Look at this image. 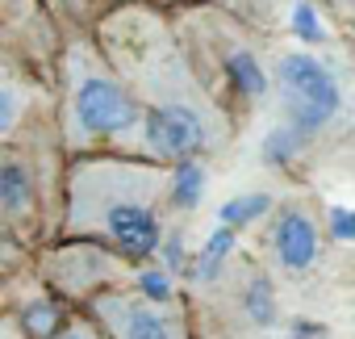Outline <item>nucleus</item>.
Returning a JSON list of instances; mask_svg holds the SVG:
<instances>
[{"label":"nucleus","instance_id":"14","mask_svg":"<svg viewBox=\"0 0 355 339\" xmlns=\"http://www.w3.org/2000/svg\"><path fill=\"white\" fill-rule=\"evenodd\" d=\"M330 231H334V239H355V214L351 210H330Z\"/></svg>","mask_w":355,"mask_h":339},{"label":"nucleus","instance_id":"7","mask_svg":"<svg viewBox=\"0 0 355 339\" xmlns=\"http://www.w3.org/2000/svg\"><path fill=\"white\" fill-rule=\"evenodd\" d=\"M268 272L284 285H305L318 276L322 268V256H326V235H322V222L318 214L305 206V201H288L272 214L268 222Z\"/></svg>","mask_w":355,"mask_h":339},{"label":"nucleus","instance_id":"13","mask_svg":"<svg viewBox=\"0 0 355 339\" xmlns=\"http://www.w3.org/2000/svg\"><path fill=\"white\" fill-rule=\"evenodd\" d=\"M0 339H38V335L21 322V314H17V310H9V314H5V322H0Z\"/></svg>","mask_w":355,"mask_h":339},{"label":"nucleus","instance_id":"8","mask_svg":"<svg viewBox=\"0 0 355 339\" xmlns=\"http://www.w3.org/2000/svg\"><path fill=\"white\" fill-rule=\"evenodd\" d=\"M0 210H5L9 231L38 226V185L17 155H5V163H0Z\"/></svg>","mask_w":355,"mask_h":339},{"label":"nucleus","instance_id":"12","mask_svg":"<svg viewBox=\"0 0 355 339\" xmlns=\"http://www.w3.org/2000/svg\"><path fill=\"white\" fill-rule=\"evenodd\" d=\"M293 30H297L301 42H322V22H318L313 5H297L293 9Z\"/></svg>","mask_w":355,"mask_h":339},{"label":"nucleus","instance_id":"10","mask_svg":"<svg viewBox=\"0 0 355 339\" xmlns=\"http://www.w3.org/2000/svg\"><path fill=\"white\" fill-rule=\"evenodd\" d=\"M46 339H109V335L101 331V322H96L88 310H71Z\"/></svg>","mask_w":355,"mask_h":339},{"label":"nucleus","instance_id":"1","mask_svg":"<svg viewBox=\"0 0 355 339\" xmlns=\"http://www.w3.org/2000/svg\"><path fill=\"white\" fill-rule=\"evenodd\" d=\"M175 201V172L142 155H76L63 181V239H84L142 264L163 243V214Z\"/></svg>","mask_w":355,"mask_h":339},{"label":"nucleus","instance_id":"3","mask_svg":"<svg viewBox=\"0 0 355 339\" xmlns=\"http://www.w3.org/2000/svg\"><path fill=\"white\" fill-rule=\"evenodd\" d=\"M59 134L71 155H101V147L146 134V109L121 72L92 47H67L63 63Z\"/></svg>","mask_w":355,"mask_h":339},{"label":"nucleus","instance_id":"11","mask_svg":"<svg viewBox=\"0 0 355 339\" xmlns=\"http://www.w3.org/2000/svg\"><path fill=\"white\" fill-rule=\"evenodd\" d=\"M259 339H330V331L322 322H313V318H284L276 331H268Z\"/></svg>","mask_w":355,"mask_h":339},{"label":"nucleus","instance_id":"5","mask_svg":"<svg viewBox=\"0 0 355 339\" xmlns=\"http://www.w3.org/2000/svg\"><path fill=\"white\" fill-rule=\"evenodd\" d=\"M130 272H134L130 260H121L117 251L101 243H84V239H59L55 247L38 256V281L67 310H84L105 289L130 285Z\"/></svg>","mask_w":355,"mask_h":339},{"label":"nucleus","instance_id":"9","mask_svg":"<svg viewBox=\"0 0 355 339\" xmlns=\"http://www.w3.org/2000/svg\"><path fill=\"white\" fill-rule=\"evenodd\" d=\"M226 76H230L234 92H243V97H263L268 92V72H263V63L247 47H234L226 55Z\"/></svg>","mask_w":355,"mask_h":339},{"label":"nucleus","instance_id":"2","mask_svg":"<svg viewBox=\"0 0 355 339\" xmlns=\"http://www.w3.org/2000/svg\"><path fill=\"white\" fill-rule=\"evenodd\" d=\"M121 80L146 109V155L159 163H193L230 138L226 113L205 92L201 76L163 38H134L130 55H117Z\"/></svg>","mask_w":355,"mask_h":339},{"label":"nucleus","instance_id":"4","mask_svg":"<svg viewBox=\"0 0 355 339\" xmlns=\"http://www.w3.org/2000/svg\"><path fill=\"white\" fill-rule=\"evenodd\" d=\"M84 310L101 322L109 339H201L193 306L175 297L159 281V272H146L142 285L105 289Z\"/></svg>","mask_w":355,"mask_h":339},{"label":"nucleus","instance_id":"6","mask_svg":"<svg viewBox=\"0 0 355 339\" xmlns=\"http://www.w3.org/2000/svg\"><path fill=\"white\" fill-rule=\"evenodd\" d=\"M276 101H280V113H284L288 134L297 142L305 134H318L322 126H330L334 113L343 109L338 80L330 76L326 63H318L305 51L280 55V63H276Z\"/></svg>","mask_w":355,"mask_h":339}]
</instances>
